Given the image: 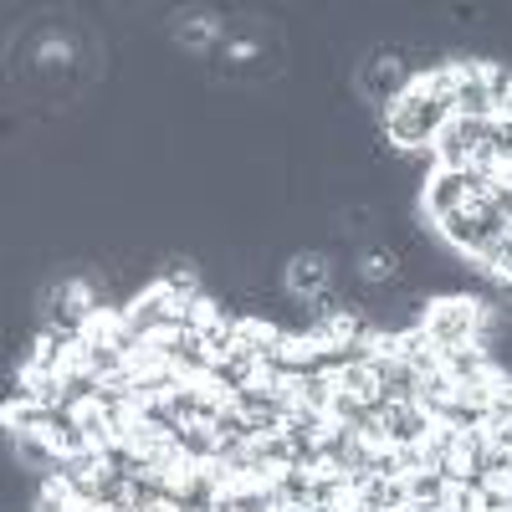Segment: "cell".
I'll list each match as a JSON object with an SVG mask.
<instances>
[{
  "label": "cell",
  "mask_w": 512,
  "mask_h": 512,
  "mask_svg": "<svg viewBox=\"0 0 512 512\" xmlns=\"http://www.w3.org/2000/svg\"><path fill=\"white\" fill-rule=\"evenodd\" d=\"M395 456H400V472L410 477V472H425V446H395Z\"/></svg>",
  "instance_id": "obj_16"
},
{
  "label": "cell",
  "mask_w": 512,
  "mask_h": 512,
  "mask_svg": "<svg viewBox=\"0 0 512 512\" xmlns=\"http://www.w3.org/2000/svg\"><path fill=\"white\" fill-rule=\"evenodd\" d=\"M405 487H410V507H420V512H446V497H451V477L446 472H410L405 477Z\"/></svg>",
  "instance_id": "obj_8"
},
{
  "label": "cell",
  "mask_w": 512,
  "mask_h": 512,
  "mask_svg": "<svg viewBox=\"0 0 512 512\" xmlns=\"http://www.w3.org/2000/svg\"><path fill=\"white\" fill-rule=\"evenodd\" d=\"M415 400L431 410V420H441V410L456 400V384L446 379V374H431V379H420V390H415Z\"/></svg>",
  "instance_id": "obj_14"
},
{
  "label": "cell",
  "mask_w": 512,
  "mask_h": 512,
  "mask_svg": "<svg viewBox=\"0 0 512 512\" xmlns=\"http://www.w3.org/2000/svg\"><path fill=\"white\" fill-rule=\"evenodd\" d=\"M354 88L364 103H379V108H395L410 88H415V72L395 57V52H374L369 62H359L354 72Z\"/></svg>",
  "instance_id": "obj_3"
},
{
  "label": "cell",
  "mask_w": 512,
  "mask_h": 512,
  "mask_svg": "<svg viewBox=\"0 0 512 512\" xmlns=\"http://www.w3.org/2000/svg\"><path fill=\"white\" fill-rule=\"evenodd\" d=\"M482 77H487L492 108H497V113H512V67H507V62H482Z\"/></svg>",
  "instance_id": "obj_15"
},
{
  "label": "cell",
  "mask_w": 512,
  "mask_h": 512,
  "mask_svg": "<svg viewBox=\"0 0 512 512\" xmlns=\"http://www.w3.org/2000/svg\"><path fill=\"white\" fill-rule=\"evenodd\" d=\"M487 318H492V308L482 303V297L446 292V297L431 303V313H425V333H431V344H441V349H461V344H477Z\"/></svg>",
  "instance_id": "obj_2"
},
{
  "label": "cell",
  "mask_w": 512,
  "mask_h": 512,
  "mask_svg": "<svg viewBox=\"0 0 512 512\" xmlns=\"http://www.w3.org/2000/svg\"><path fill=\"white\" fill-rule=\"evenodd\" d=\"M277 512H297V507H277Z\"/></svg>",
  "instance_id": "obj_20"
},
{
  "label": "cell",
  "mask_w": 512,
  "mask_h": 512,
  "mask_svg": "<svg viewBox=\"0 0 512 512\" xmlns=\"http://www.w3.org/2000/svg\"><path fill=\"white\" fill-rule=\"evenodd\" d=\"M487 436H492L497 446H507V451H512V425H502V431H487Z\"/></svg>",
  "instance_id": "obj_18"
},
{
  "label": "cell",
  "mask_w": 512,
  "mask_h": 512,
  "mask_svg": "<svg viewBox=\"0 0 512 512\" xmlns=\"http://www.w3.org/2000/svg\"><path fill=\"white\" fill-rule=\"evenodd\" d=\"M451 118H497L492 93H487V77L482 62H456V98H451Z\"/></svg>",
  "instance_id": "obj_5"
},
{
  "label": "cell",
  "mask_w": 512,
  "mask_h": 512,
  "mask_svg": "<svg viewBox=\"0 0 512 512\" xmlns=\"http://www.w3.org/2000/svg\"><path fill=\"white\" fill-rule=\"evenodd\" d=\"M175 446L185 451L190 466H205V461L221 456V441H216V431H210V425H180V431H175Z\"/></svg>",
  "instance_id": "obj_9"
},
{
  "label": "cell",
  "mask_w": 512,
  "mask_h": 512,
  "mask_svg": "<svg viewBox=\"0 0 512 512\" xmlns=\"http://www.w3.org/2000/svg\"><path fill=\"white\" fill-rule=\"evenodd\" d=\"M31 512H72L67 502H57V497H36V507Z\"/></svg>",
  "instance_id": "obj_17"
},
{
  "label": "cell",
  "mask_w": 512,
  "mask_h": 512,
  "mask_svg": "<svg viewBox=\"0 0 512 512\" xmlns=\"http://www.w3.org/2000/svg\"><path fill=\"white\" fill-rule=\"evenodd\" d=\"M507 507H512V482H507Z\"/></svg>",
  "instance_id": "obj_19"
},
{
  "label": "cell",
  "mask_w": 512,
  "mask_h": 512,
  "mask_svg": "<svg viewBox=\"0 0 512 512\" xmlns=\"http://www.w3.org/2000/svg\"><path fill=\"white\" fill-rule=\"evenodd\" d=\"M328 282H333V272H328V256L323 251H297L292 262H287V277H282V287L292 297H313V303L328 292Z\"/></svg>",
  "instance_id": "obj_7"
},
{
  "label": "cell",
  "mask_w": 512,
  "mask_h": 512,
  "mask_svg": "<svg viewBox=\"0 0 512 512\" xmlns=\"http://www.w3.org/2000/svg\"><path fill=\"white\" fill-rule=\"evenodd\" d=\"M379 425H384V441L390 446H425L431 431H436L431 410H425L420 400H390L384 415H379Z\"/></svg>",
  "instance_id": "obj_4"
},
{
  "label": "cell",
  "mask_w": 512,
  "mask_h": 512,
  "mask_svg": "<svg viewBox=\"0 0 512 512\" xmlns=\"http://www.w3.org/2000/svg\"><path fill=\"white\" fill-rule=\"evenodd\" d=\"M446 123H451V103L431 98L415 82L395 108H384V139H390L395 149H405V154H420V149H431L441 139Z\"/></svg>",
  "instance_id": "obj_1"
},
{
  "label": "cell",
  "mask_w": 512,
  "mask_h": 512,
  "mask_svg": "<svg viewBox=\"0 0 512 512\" xmlns=\"http://www.w3.org/2000/svg\"><path fill=\"white\" fill-rule=\"evenodd\" d=\"M16 456H21L26 472H36V477H47L52 466L62 461V451L52 446V436H16Z\"/></svg>",
  "instance_id": "obj_10"
},
{
  "label": "cell",
  "mask_w": 512,
  "mask_h": 512,
  "mask_svg": "<svg viewBox=\"0 0 512 512\" xmlns=\"http://www.w3.org/2000/svg\"><path fill=\"white\" fill-rule=\"evenodd\" d=\"M359 277H364L369 287L395 282V277H400V256H395V251H384V246H369V251L359 256Z\"/></svg>",
  "instance_id": "obj_12"
},
{
  "label": "cell",
  "mask_w": 512,
  "mask_h": 512,
  "mask_svg": "<svg viewBox=\"0 0 512 512\" xmlns=\"http://www.w3.org/2000/svg\"><path fill=\"white\" fill-rule=\"evenodd\" d=\"M420 205H425V216H431V221H446V216H456V210H466V205H472V195H466V169H461V175L436 169V175L425 180V190H420Z\"/></svg>",
  "instance_id": "obj_6"
},
{
  "label": "cell",
  "mask_w": 512,
  "mask_h": 512,
  "mask_svg": "<svg viewBox=\"0 0 512 512\" xmlns=\"http://www.w3.org/2000/svg\"><path fill=\"white\" fill-rule=\"evenodd\" d=\"M477 267H482L497 287H507V282H512V236H497V241L477 256Z\"/></svg>",
  "instance_id": "obj_13"
},
{
  "label": "cell",
  "mask_w": 512,
  "mask_h": 512,
  "mask_svg": "<svg viewBox=\"0 0 512 512\" xmlns=\"http://www.w3.org/2000/svg\"><path fill=\"white\" fill-rule=\"evenodd\" d=\"M6 431L11 436H52V410L47 405H6Z\"/></svg>",
  "instance_id": "obj_11"
}]
</instances>
